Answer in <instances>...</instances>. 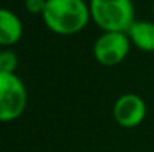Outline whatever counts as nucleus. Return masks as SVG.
<instances>
[{"mask_svg":"<svg viewBox=\"0 0 154 152\" xmlns=\"http://www.w3.org/2000/svg\"><path fill=\"white\" fill-rule=\"evenodd\" d=\"M42 18L51 31L69 36L85 28L91 15L84 0H47Z\"/></svg>","mask_w":154,"mask_h":152,"instance_id":"obj_1","label":"nucleus"},{"mask_svg":"<svg viewBox=\"0 0 154 152\" xmlns=\"http://www.w3.org/2000/svg\"><path fill=\"white\" fill-rule=\"evenodd\" d=\"M90 15L99 28L105 31H123L135 22L132 0H90Z\"/></svg>","mask_w":154,"mask_h":152,"instance_id":"obj_2","label":"nucleus"},{"mask_svg":"<svg viewBox=\"0 0 154 152\" xmlns=\"http://www.w3.org/2000/svg\"><path fill=\"white\" fill-rule=\"evenodd\" d=\"M27 106V90L15 73L0 72V122L18 119Z\"/></svg>","mask_w":154,"mask_h":152,"instance_id":"obj_3","label":"nucleus"},{"mask_svg":"<svg viewBox=\"0 0 154 152\" xmlns=\"http://www.w3.org/2000/svg\"><path fill=\"white\" fill-rule=\"evenodd\" d=\"M130 39L123 31H105L93 45V55L103 66H117L129 54Z\"/></svg>","mask_w":154,"mask_h":152,"instance_id":"obj_4","label":"nucleus"},{"mask_svg":"<svg viewBox=\"0 0 154 152\" xmlns=\"http://www.w3.org/2000/svg\"><path fill=\"white\" fill-rule=\"evenodd\" d=\"M115 121L126 128L138 127L147 115V104L138 94H123L114 103L112 109Z\"/></svg>","mask_w":154,"mask_h":152,"instance_id":"obj_5","label":"nucleus"},{"mask_svg":"<svg viewBox=\"0 0 154 152\" xmlns=\"http://www.w3.org/2000/svg\"><path fill=\"white\" fill-rule=\"evenodd\" d=\"M23 36L21 19L9 9L0 7V46H12Z\"/></svg>","mask_w":154,"mask_h":152,"instance_id":"obj_6","label":"nucleus"},{"mask_svg":"<svg viewBox=\"0 0 154 152\" xmlns=\"http://www.w3.org/2000/svg\"><path fill=\"white\" fill-rule=\"evenodd\" d=\"M130 42L144 52H154V22L135 21L126 31Z\"/></svg>","mask_w":154,"mask_h":152,"instance_id":"obj_7","label":"nucleus"},{"mask_svg":"<svg viewBox=\"0 0 154 152\" xmlns=\"http://www.w3.org/2000/svg\"><path fill=\"white\" fill-rule=\"evenodd\" d=\"M18 66V57L14 51L5 49L0 55V72L6 73H15V69Z\"/></svg>","mask_w":154,"mask_h":152,"instance_id":"obj_8","label":"nucleus"},{"mask_svg":"<svg viewBox=\"0 0 154 152\" xmlns=\"http://www.w3.org/2000/svg\"><path fill=\"white\" fill-rule=\"evenodd\" d=\"M47 0H26V9L30 13H44Z\"/></svg>","mask_w":154,"mask_h":152,"instance_id":"obj_9","label":"nucleus"},{"mask_svg":"<svg viewBox=\"0 0 154 152\" xmlns=\"http://www.w3.org/2000/svg\"><path fill=\"white\" fill-rule=\"evenodd\" d=\"M153 15H154V4H153Z\"/></svg>","mask_w":154,"mask_h":152,"instance_id":"obj_10","label":"nucleus"},{"mask_svg":"<svg viewBox=\"0 0 154 152\" xmlns=\"http://www.w3.org/2000/svg\"><path fill=\"white\" fill-rule=\"evenodd\" d=\"M0 55H2V51H0Z\"/></svg>","mask_w":154,"mask_h":152,"instance_id":"obj_11","label":"nucleus"}]
</instances>
